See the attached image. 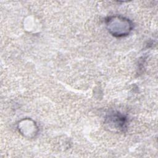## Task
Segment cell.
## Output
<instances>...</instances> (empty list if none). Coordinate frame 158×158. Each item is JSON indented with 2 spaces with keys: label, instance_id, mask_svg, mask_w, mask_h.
Segmentation results:
<instances>
[{
  "label": "cell",
  "instance_id": "obj_3",
  "mask_svg": "<svg viewBox=\"0 0 158 158\" xmlns=\"http://www.w3.org/2000/svg\"><path fill=\"white\" fill-rule=\"evenodd\" d=\"M17 129L24 137L33 138L35 137L39 131L36 123L31 118H23L17 123Z\"/></svg>",
  "mask_w": 158,
  "mask_h": 158
},
{
  "label": "cell",
  "instance_id": "obj_1",
  "mask_svg": "<svg viewBox=\"0 0 158 158\" xmlns=\"http://www.w3.org/2000/svg\"><path fill=\"white\" fill-rule=\"evenodd\" d=\"M105 23L109 33L117 38L128 36L133 29V22L129 19L120 15L107 17Z\"/></svg>",
  "mask_w": 158,
  "mask_h": 158
},
{
  "label": "cell",
  "instance_id": "obj_2",
  "mask_svg": "<svg viewBox=\"0 0 158 158\" xmlns=\"http://www.w3.org/2000/svg\"><path fill=\"white\" fill-rule=\"evenodd\" d=\"M105 122L109 128L114 130V131H124L127 129V118L118 112H114L108 114Z\"/></svg>",
  "mask_w": 158,
  "mask_h": 158
}]
</instances>
